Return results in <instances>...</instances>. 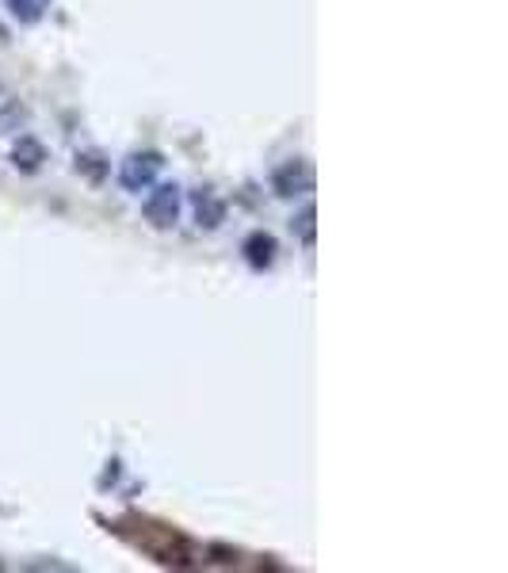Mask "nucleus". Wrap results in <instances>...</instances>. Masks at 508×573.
<instances>
[{
	"instance_id": "9",
	"label": "nucleus",
	"mask_w": 508,
	"mask_h": 573,
	"mask_svg": "<svg viewBox=\"0 0 508 573\" xmlns=\"http://www.w3.org/2000/svg\"><path fill=\"white\" fill-rule=\"evenodd\" d=\"M314 218H318V211H314V207H306V211L298 214V222H295L298 237H302L306 245H314Z\"/></svg>"
},
{
	"instance_id": "3",
	"label": "nucleus",
	"mask_w": 508,
	"mask_h": 573,
	"mask_svg": "<svg viewBox=\"0 0 508 573\" xmlns=\"http://www.w3.org/2000/svg\"><path fill=\"white\" fill-rule=\"evenodd\" d=\"M272 191H276L279 199H295V195H306V191H314V169H310V161H283L272 176Z\"/></svg>"
},
{
	"instance_id": "1",
	"label": "nucleus",
	"mask_w": 508,
	"mask_h": 573,
	"mask_svg": "<svg viewBox=\"0 0 508 573\" xmlns=\"http://www.w3.org/2000/svg\"><path fill=\"white\" fill-rule=\"evenodd\" d=\"M180 207H184L180 188L176 184H157V188L149 191L146 203H142V214H146V222L153 230H172L180 222Z\"/></svg>"
},
{
	"instance_id": "2",
	"label": "nucleus",
	"mask_w": 508,
	"mask_h": 573,
	"mask_svg": "<svg viewBox=\"0 0 508 573\" xmlns=\"http://www.w3.org/2000/svg\"><path fill=\"white\" fill-rule=\"evenodd\" d=\"M165 169V157L157 153V149H142V153H130L127 161L119 165V184L127 191H146L153 180H157V172Z\"/></svg>"
},
{
	"instance_id": "6",
	"label": "nucleus",
	"mask_w": 508,
	"mask_h": 573,
	"mask_svg": "<svg viewBox=\"0 0 508 573\" xmlns=\"http://www.w3.org/2000/svg\"><path fill=\"white\" fill-rule=\"evenodd\" d=\"M46 161V146L39 138H31V134H23L20 142L12 146V165L20 172H39Z\"/></svg>"
},
{
	"instance_id": "4",
	"label": "nucleus",
	"mask_w": 508,
	"mask_h": 573,
	"mask_svg": "<svg viewBox=\"0 0 508 573\" xmlns=\"http://www.w3.org/2000/svg\"><path fill=\"white\" fill-rule=\"evenodd\" d=\"M191 211H195L199 230H218V226L226 222V199L214 188H199L191 195Z\"/></svg>"
},
{
	"instance_id": "5",
	"label": "nucleus",
	"mask_w": 508,
	"mask_h": 573,
	"mask_svg": "<svg viewBox=\"0 0 508 573\" xmlns=\"http://www.w3.org/2000/svg\"><path fill=\"white\" fill-rule=\"evenodd\" d=\"M241 253H245V260H249V268L264 272V268H272V264H276L279 245L268 230H253V234L241 241Z\"/></svg>"
},
{
	"instance_id": "8",
	"label": "nucleus",
	"mask_w": 508,
	"mask_h": 573,
	"mask_svg": "<svg viewBox=\"0 0 508 573\" xmlns=\"http://www.w3.org/2000/svg\"><path fill=\"white\" fill-rule=\"evenodd\" d=\"M77 172H85L92 184H100V180L107 176L104 153H96V149H88V153H77Z\"/></svg>"
},
{
	"instance_id": "7",
	"label": "nucleus",
	"mask_w": 508,
	"mask_h": 573,
	"mask_svg": "<svg viewBox=\"0 0 508 573\" xmlns=\"http://www.w3.org/2000/svg\"><path fill=\"white\" fill-rule=\"evenodd\" d=\"M50 4L54 0H8V12H12V20L20 23H39L50 12Z\"/></svg>"
}]
</instances>
